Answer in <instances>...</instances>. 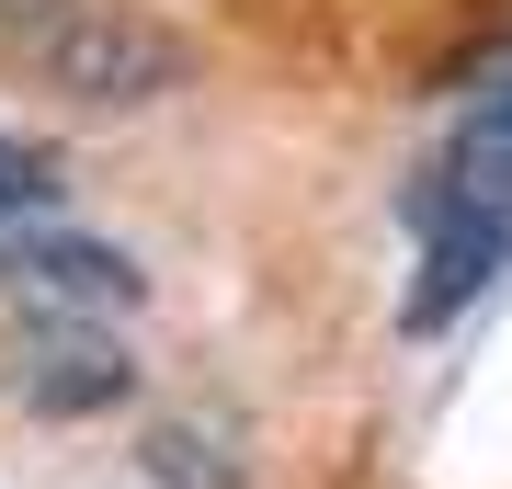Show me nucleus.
I'll return each instance as SVG.
<instances>
[{"instance_id":"3","label":"nucleus","mask_w":512,"mask_h":489,"mask_svg":"<svg viewBox=\"0 0 512 489\" xmlns=\"http://www.w3.org/2000/svg\"><path fill=\"white\" fill-rule=\"evenodd\" d=\"M0 399L35 421H103L137 399V353L92 308H12L0 330Z\"/></svg>"},{"instance_id":"2","label":"nucleus","mask_w":512,"mask_h":489,"mask_svg":"<svg viewBox=\"0 0 512 489\" xmlns=\"http://www.w3.org/2000/svg\"><path fill=\"white\" fill-rule=\"evenodd\" d=\"M0 69L80 114H148L194 80V46L148 0H0Z\"/></svg>"},{"instance_id":"1","label":"nucleus","mask_w":512,"mask_h":489,"mask_svg":"<svg viewBox=\"0 0 512 489\" xmlns=\"http://www.w3.org/2000/svg\"><path fill=\"white\" fill-rule=\"evenodd\" d=\"M399 228H410V285H399L410 342H444L478 296L512 285V35L478 57L444 148L399 182Z\"/></svg>"},{"instance_id":"4","label":"nucleus","mask_w":512,"mask_h":489,"mask_svg":"<svg viewBox=\"0 0 512 489\" xmlns=\"http://www.w3.org/2000/svg\"><path fill=\"white\" fill-rule=\"evenodd\" d=\"M0 296L12 308H148V273L137 251H114V239L92 228H57V217H23V228H0Z\"/></svg>"},{"instance_id":"6","label":"nucleus","mask_w":512,"mask_h":489,"mask_svg":"<svg viewBox=\"0 0 512 489\" xmlns=\"http://www.w3.org/2000/svg\"><path fill=\"white\" fill-rule=\"evenodd\" d=\"M57 194H69V160H57L46 137L0 126V228H23V217H57Z\"/></svg>"},{"instance_id":"5","label":"nucleus","mask_w":512,"mask_h":489,"mask_svg":"<svg viewBox=\"0 0 512 489\" xmlns=\"http://www.w3.org/2000/svg\"><path fill=\"white\" fill-rule=\"evenodd\" d=\"M137 478L148 489H251V433L228 410H160L137 433Z\"/></svg>"}]
</instances>
